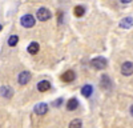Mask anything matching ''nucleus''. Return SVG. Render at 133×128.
<instances>
[{
  "instance_id": "1",
  "label": "nucleus",
  "mask_w": 133,
  "mask_h": 128,
  "mask_svg": "<svg viewBox=\"0 0 133 128\" xmlns=\"http://www.w3.org/2000/svg\"><path fill=\"white\" fill-rule=\"evenodd\" d=\"M91 66L95 68V69H105L107 66H108V63H107V59L103 57V56H98V57H95L91 60Z\"/></svg>"
},
{
  "instance_id": "2",
  "label": "nucleus",
  "mask_w": 133,
  "mask_h": 128,
  "mask_svg": "<svg viewBox=\"0 0 133 128\" xmlns=\"http://www.w3.org/2000/svg\"><path fill=\"white\" fill-rule=\"evenodd\" d=\"M51 16H52V14H51V11H49L48 8H44V7H43V8L37 9V14H36L37 20H40V21H45V20H49Z\"/></svg>"
},
{
  "instance_id": "3",
  "label": "nucleus",
  "mask_w": 133,
  "mask_h": 128,
  "mask_svg": "<svg viewBox=\"0 0 133 128\" xmlns=\"http://www.w3.org/2000/svg\"><path fill=\"white\" fill-rule=\"evenodd\" d=\"M20 23L25 28H32L33 25H35V17H33L32 15H24L23 17H21Z\"/></svg>"
},
{
  "instance_id": "4",
  "label": "nucleus",
  "mask_w": 133,
  "mask_h": 128,
  "mask_svg": "<svg viewBox=\"0 0 133 128\" xmlns=\"http://www.w3.org/2000/svg\"><path fill=\"white\" fill-rule=\"evenodd\" d=\"M133 71V64L132 61H125L123 66H121V72H123L124 76H130Z\"/></svg>"
},
{
  "instance_id": "5",
  "label": "nucleus",
  "mask_w": 133,
  "mask_h": 128,
  "mask_svg": "<svg viewBox=\"0 0 133 128\" xmlns=\"http://www.w3.org/2000/svg\"><path fill=\"white\" fill-rule=\"evenodd\" d=\"M35 113L36 115H45L47 112H48V104H45V103H39V104H36L35 105Z\"/></svg>"
},
{
  "instance_id": "6",
  "label": "nucleus",
  "mask_w": 133,
  "mask_h": 128,
  "mask_svg": "<svg viewBox=\"0 0 133 128\" xmlns=\"http://www.w3.org/2000/svg\"><path fill=\"white\" fill-rule=\"evenodd\" d=\"M100 84H101V88L105 89V91H109L110 88H112V81H110L109 76H107V75H103V76H101Z\"/></svg>"
},
{
  "instance_id": "7",
  "label": "nucleus",
  "mask_w": 133,
  "mask_h": 128,
  "mask_svg": "<svg viewBox=\"0 0 133 128\" xmlns=\"http://www.w3.org/2000/svg\"><path fill=\"white\" fill-rule=\"evenodd\" d=\"M29 80H31V73H29L28 71H23V72L19 75V84L24 85V84H27Z\"/></svg>"
},
{
  "instance_id": "8",
  "label": "nucleus",
  "mask_w": 133,
  "mask_h": 128,
  "mask_svg": "<svg viewBox=\"0 0 133 128\" xmlns=\"http://www.w3.org/2000/svg\"><path fill=\"white\" fill-rule=\"evenodd\" d=\"M0 93H2V96H4V98L9 99V98H12V95H14V89L9 87V85H3L2 88H0Z\"/></svg>"
},
{
  "instance_id": "9",
  "label": "nucleus",
  "mask_w": 133,
  "mask_h": 128,
  "mask_svg": "<svg viewBox=\"0 0 133 128\" xmlns=\"http://www.w3.org/2000/svg\"><path fill=\"white\" fill-rule=\"evenodd\" d=\"M75 79H76V75H75L73 71H66L65 73H63V76H61V80L65 81V83H72Z\"/></svg>"
},
{
  "instance_id": "10",
  "label": "nucleus",
  "mask_w": 133,
  "mask_h": 128,
  "mask_svg": "<svg viewBox=\"0 0 133 128\" xmlns=\"http://www.w3.org/2000/svg\"><path fill=\"white\" fill-rule=\"evenodd\" d=\"M51 88V83L48 81V80H41L39 84H37V89L40 91V92H45V91H48Z\"/></svg>"
},
{
  "instance_id": "11",
  "label": "nucleus",
  "mask_w": 133,
  "mask_h": 128,
  "mask_svg": "<svg viewBox=\"0 0 133 128\" xmlns=\"http://www.w3.org/2000/svg\"><path fill=\"white\" fill-rule=\"evenodd\" d=\"M133 19L132 17H125L120 21V28H125V29H129L132 28V24H133Z\"/></svg>"
},
{
  "instance_id": "12",
  "label": "nucleus",
  "mask_w": 133,
  "mask_h": 128,
  "mask_svg": "<svg viewBox=\"0 0 133 128\" xmlns=\"http://www.w3.org/2000/svg\"><path fill=\"white\" fill-rule=\"evenodd\" d=\"M92 92H93V87L91 84H87V85H84V87L81 88V95L85 96V98H89V96L92 95Z\"/></svg>"
},
{
  "instance_id": "13",
  "label": "nucleus",
  "mask_w": 133,
  "mask_h": 128,
  "mask_svg": "<svg viewBox=\"0 0 133 128\" xmlns=\"http://www.w3.org/2000/svg\"><path fill=\"white\" fill-rule=\"evenodd\" d=\"M77 107H79V100L75 99V98L68 100V103H66V110H68V111H75Z\"/></svg>"
},
{
  "instance_id": "14",
  "label": "nucleus",
  "mask_w": 133,
  "mask_h": 128,
  "mask_svg": "<svg viewBox=\"0 0 133 128\" xmlns=\"http://www.w3.org/2000/svg\"><path fill=\"white\" fill-rule=\"evenodd\" d=\"M39 44H37V43L36 41H32L31 43V44L28 46V52L31 53V55H35V53H37L39 52Z\"/></svg>"
},
{
  "instance_id": "15",
  "label": "nucleus",
  "mask_w": 133,
  "mask_h": 128,
  "mask_svg": "<svg viewBox=\"0 0 133 128\" xmlns=\"http://www.w3.org/2000/svg\"><path fill=\"white\" fill-rule=\"evenodd\" d=\"M84 14H85V8H84L83 5H77V7L75 8V15H76L77 17L84 16Z\"/></svg>"
},
{
  "instance_id": "16",
  "label": "nucleus",
  "mask_w": 133,
  "mask_h": 128,
  "mask_svg": "<svg viewBox=\"0 0 133 128\" xmlns=\"http://www.w3.org/2000/svg\"><path fill=\"white\" fill-rule=\"evenodd\" d=\"M17 41H19V36L12 35V36H11V37L8 39V46L14 47V46H16V44H17Z\"/></svg>"
},
{
  "instance_id": "17",
  "label": "nucleus",
  "mask_w": 133,
  "mask_h": 128,
  "mask_svg": "<svg viewBox=\"0 0 133 128\" xmlns=\"http://www.w3.org/2000/svg\"><path fill=\"white\" fill-rule=\"evenodd\" d=\"M81 125H83V123H81L80 119H75V120H72V121L69 123V127H72V128H75V127H81Z\"/></svg>"
},
{
  "instance_id": "18",
  "label": "nucleus",
  "mask_w": 133,
  "mask_h": 128,
  "mask_svg": "<svg viewBox=\"0 0 133 128\" xmlns=\"http://www.w3.org/2000/svg\"><path fill=\"white\" fill-rule=\"evenodd\" d=\"M63 103V99L60 98V99H57L56 101H55V107H60V104Z\"/></svg>"
},
{
  "instance_id": "19",
  "label": "nucleus",
  "mask_w": 133,
  "mask_h": 128,
  "mask_svg": "<svg viewBox=\"0 0 133 128\" xmlns=\"http://www.w3.org/2000/svg\"><path fill=\"white\" fill-rule=\"evenodd\" d=\"M120 2H123V3H130L132 0H120Z\"/></svg>"
},
{
  "instance_id": "20",
  "label": "nucleus",
  "mask_w": 133,
  "mask_h": 128,
  "mask_svg": "<svg viewBox=\"0 0 133 128\" xmlns=\"http://www.w3.org/2000/svg\"><path fill=\"white\" fill-rule=\"evenodd\" d=\"M2 28H3V27H2V24H0V31H2Z\"/></svg>"
}]
</instances>
